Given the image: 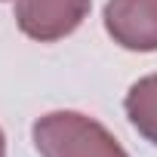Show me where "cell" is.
I'll use <instances>...</instances> for the list:
<instances>
[{
    "label": "cell",
    "instance_id": "6da1fadb",
    "mask_svg": "<svg viewBox=\"0 0 157 157\" xmlns=\"http://www.w3.org/2000/svg\"><path fill=\"white\" fill-rule=\"evenodd\" d=\"M31 136L40 157H129L99 120L77 111H49L37 117Z\"/></svg>",
    "mask_w": 157,
    "mask_h": 157
},
{
    "label": "cell",
    "instance_id": "7a4b0ae2",
    "mask_svg": "<svg viewBox=\"0 0 157 157\" xmlns=\"http://www.w3.org/2000/svg\"><path fill=\"white\" fill-rule=\"evenodd\" d=\"M90 6L93 0H16V25L25 37L52 43L80 28Z\"/></svg>",
    "mask_w": 157,
    "mask_h": 157
},
{
    "label": "cell",
    "instance_id": "3957f363",
    "mask_svg": "<svg viewBox=\"0 0 157 157\" xmlns=\"http://www.w3.org/2000/svg\"><path fill=\"white\" fill-rule=\"evenodd\" d=\"M105 31L132 52L157 49V0H108Z\"/></svg>",
    "mask_w": 157,
    "mask_h": 157
},
{
    "label": "cell",
    "instance_id": "277c9868",
    "mask_svg": "<svg viewBox=\"0 0 157 157\" xmlns=\"http://www.w3.org/2000/svg\"><path fill=\"white\" fill-rule=\"evenodd\" d=\"M129 123L151 142L157 145V74H148L142 80H136L123 99Z\"/></svg>",
    "mask_w": 157,
    "mask_h": 157
},
{
    "label": "cell",
    "instance_id": "5b68a950",
    "mask_svg": "<svg viewBox=\"0 0 157 157\" xmlns=\"http://www.w3.org/2000/svg\"><path fill=\"white\" fill-rule=\"evenodd\" d=\"M0 157H6V139H3V129H0Z\"/></svg>",
    "mask_w": 157,
    "mask_h": 157
},
{
    "label": "cell",
    "instance_id": "8992f818",
    "mask_svg": "<svg viewBox=\"0 0 157 157\" xmlns=\"http://www.w3.org/2000/svg\"><path fill=\"white\" fill-rule=\"evenodd\" d=\"M0 3H3V0H0Z\"/></svg>",
    "mask_w": 157,
    "mask_h": 157
}]
</instances>
